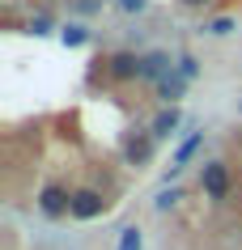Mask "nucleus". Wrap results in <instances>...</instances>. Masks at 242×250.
Here are the masks:
<instances>
[{"label":"nucleus","instance_id":"f257e3e1","mask_svg":"<svg viewBox=\"0 0 242 250\" xmlns=\"http://www.w3.org/2000/svg\"><path fill=\"white\" fill-rule=\"evenodd\" d=\"M200 187H204V195L208 199H225L229 195V170L221 166V161H208L200 174Z\"/></svg>","mask_w":242,"mask_h":250},{"label":"nucleus","instance_id":"f03ea898","mask_svg":"<svg viewBox=\"0 0 242 250\" xmlns=\"http://www.w3.org/2000/svg\"><path fill=\"white\" fill-rule=\"evenodd\" d=\"M102 208H107V199L98 191H72V216L77 221H94V216H102Z\"/></svg>","mask_w":242,"mask_h":250},{"label":"nucleus","instance_id":"7ed1b4c3","mask_svg":"<svg viewBox=\"0 0 242 250\" xmlns=\"http://www.w3.org/2000/svg\"><path fill=\"white\" fill-rule=\"evenodd\" d=\"M39 208L47 212V216H64V212H72V195H68L64 187H43V195H39Z\"/></svg>","mask_w":242,"mask_h":250},{"label":"nucleus","instance_id":"20e7f679","mask_svg":"<svg viewBox=\"0 0 242 250\" xmlns=\"http://www.w3.org/2000/svg\"><path fill=\"white\" fill-rule=\"evenodd\" d=\"M107 72L115 81H132V77H140V60L128 55V51H119V55H110V60H107Z\"/></svg>","mask_w":242,"mask_h":250},{"label":"nucleus","instance_id":"39448f33","mask_svg":"<svg viewBox=\"0 0 242 250\" xmlns=\"http://www.w3.org/2000/svg\"><path fill=\"white\" fill-rule=\"evenodd\" d=\"M166 68H170V60H166L161 51H153V55H145V60H140V77L161 81V77H166Z\"/></svg>","mask_w":242,"mask_h":250},{"label":"nucleus","instance_id":"423d86ee","mask_svg":"<svg viewBox=\"0 0 242 250\" xmlns=\"http://www.w3.org/2000/svg\"><path fill=\"white\" fill-rule=\"evenodd\" d=\"M183 89H187V77H170V72H166V77L157 81V93L166 98V102H175V98H183Z\"/></svg>","mask_w":242,"mask_h":250},{"label":"nucleus","instance_id":"0eeeda50","mask_svg":"<svg viewBox=\"0 0 242 250\" xmlns=\"http://www.w3.org/2000/svg\"><path fill=\"white\" fill-rule=\"evenodd\" d=\"M175 127H178V110H175V106L161 110V115L153 119V136H175Z\"/></svg>","mask_w":242,"mask_h":250},{"label":"nucleus","instance_id":"6e6552de","mask_svg":"<svg viewBox=\"0 0 242 250\" xmlns=\"http://www.w3.org/2000/svg\"><path fill=\"white\" fill-rule=\"evenodd\" d=\"M204 30H208V34H217V39H225L229 30H234V17H217V21H208Z\"/></svg>","mask_w":242,"mask_h":250},{"label":"nucleus","instance_id":"1a4fd4ad","mask_svg":"<svg viewBox=\"0 0 242 250\" xmlns=\"http://www.w3.org/2000/svg\"><path fill=\"white\" fill-rule=\"evenodd\" d=\"M60 39H64V47H81V42H85V30H81V26H68Z\"/></svg>","mask_w":242,"mask_h":250},{"label":"nucleus","instance_id":"9d476101","mask_svg":"<svg viewBox=\"0 0 242 250\" xmlns=\"http://www.w3.org/2000/svg\"><path fill=\"white\" fill-rule=\"evenodd\" d=\"M119 250H140V229H123V237H119Z\"/></svg>","mask_w":242,"mask_h":250},{"label":"nucleus","instance_id":"9b49d317","mask_svg":"<svg viewBox=\"0 0 242 250\" xmlns=\"http://www.w3.org/2000/svg\"><path fill=\"white\" fill-rule=\"evenodd\" d=\"M149 157V140H132L128 145V161H145Z\"/></svg>","mask_w":242,"mask_h":250},{"label":"nucleus","instance_id":"f8f14e48","mask_svg":"<svg viewBox=\"0 0 242 250\" xmlns=\"http://www.w3.org/2000/svg\"><path fill=\"white\" fill-rule=\"evenodd\" d=\"M196 72H200V68H196V60H191V55H183V60H178V77H196Z\"/></svg>","mask_w":242,"mask_h":250},{"label":"nucleus","instance_id":"ddd939ff","mask_svg":"<svg viewBox=\"0 0 242 250\" xmlns=\"http://www.w3.org/2000/svg\"><path fill=\"white\" fill-rule=\"evenodd\" d=\"M145 4H149V0H119V9H123V13H140Z\"/></svg>","mask_w":242,"mask_h":250},{"label":"nucleus","instance_id":"4468645a","mask_svg":"<svg viewBox=\"0 0 242 250\" xmlns=\"http://www.w3.org/2000/svg\"><path fill=\"white\" fill-rule=\"evenodd\" d=\"M175 199H178V191H166V195H157V208H161V212L175 208Z\"/></svg>","mask_w":242,"mask_h":250},{"label":"nucleus","instance_id":"2eb2a0df","mask_svg":"<svg viewBox=\"0 0 242 250\" xmlns=\"http://www.w3.org/2000/svg\"><path fill=\"white\" fill-rule=\"evenodd\" d=\"M183 4H191V9H200V4H204V0H183Z\"/></svg>","mask_w":242,"mask_h":250}]
</instances>
